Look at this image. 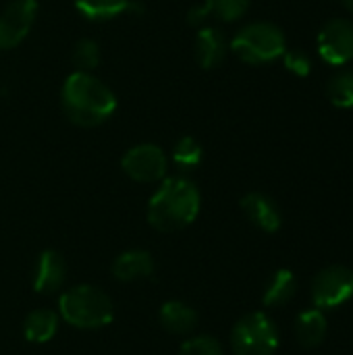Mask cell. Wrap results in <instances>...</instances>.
<instances>
[{
  "label": "cell",
  "mask_w": 353,
  "mask_h": 355,
  "mask_svg": "<svg viewBox=\"0 0 353 355\" xmlns=\"http://www.w3.org/2000/svg\"><path fill=\"white\" fill-rule=\"evenodd\" d=\"M235 355H273L279 347V331L273 318L264 312L246 314L231 333Z\"/></svg>",
  "instance_id": "cell-5"
},
{
  "label": "cell",
  "mask_w": 353,
  "mask_h": 355,
  "mask_svg": "<svg viewBox=\"0 0 353 355\" xmlns=\"http://www.w3.org/2000/svg\"><path fill=\"white\" fill-rule=\"evenodd\" d=\"M67 279V262L56 250H44L33 270V291L50 295L62 289Z\"/></svg>",
  "instance_id": "cell-10"
},
{
  "label": "cell",
  "mask_w": 353,
  "mask_h": 355,
  "mask_svg": "<svg viewBox=\"0 0 353 355\" xmlns=\"http://www.w3.org/2000/svg\"><path fill=\"white\" fill-rule=\"evenodd\" d=\"M160 324L171 335H189L198 327V312L185 302L171 300L160 308Z\"/></svg>",
  "instance_id": "cell-14"
},
{
  "label": "cell",
  "mask_w": 353,
  "mask_h": 355,
  "mask_svg": "<svg viewBox=\"0 0 353 355\" xmlns=\"http://www.w3.org/2000/svg\"><path fill=\"white\" fill-rule=\"evenodd\" d=\"M318 54L333 67H343L353 60V21L331 19L318 31Z\"/></svg>",
  "instance_id": "cell-8"
},
{
  "label": "cell",
  "mask_w": 353,
  "mask_h": 355,
  "mask_svg": "<svg viewBox=\"0 0 353 355\" xmlns=\"http://www.w3.org/2000/svg\"><path fill=\"white\" fill-rule=\"evenodd\" d=\"M73 64L77 67V71L83 73H92L94 69H98L102 54H100V46L98 42H94L92 37H83L75 44L73 48Z\"/></svg>",
  "instance_id": "cell-21"
},
{
  "label": "cell",
  "mask_w": 353,
  "mask_h": 355,
  "mask_svg": "<svg viewBox=\"0 0 353 355\" xmlns=\"http://www.w3.org/2000/svg\"><path fill=\"white\" fill-rule=\"evenodd\" d=\"M60 318L81 331L104 329L114 318L112 300L94 285H77L64 291L58 300Z\"/></svg>",
  "instance_id": "cell-3"
},
{
  "label": "cell",
  "mask_w": 353,
  "mask_h": 355,
  "mask_svg": "<svg viewBox=\"0 0 353 355\" xmlns=\"http://www.w3.org/2000/svg\"><path fill=\"white\" fill-rule=\"evenodd\" d=\"M341 4H343V6H345V8H347V10L353 15V0H341Z\"/></svg>",
  "instance_id": "cell-26"
},
{
  "label": "cell",
  "mask_w": 353,
  "mask_h": 355,
  "mask_svg": "<svg viewBox=\"0 0 353 355\" xmlns=\"http://www.w3.org/2000/svg\"><path fill=\"white\" fill-rule=\"evenodd\" d=\"M353 297V268L333 264L322 268L312 281V302L318 310H335Z\"/></svg>",
  "instance_id": "cell-6"
},
{
  "label": "cell",
  "mask_w": 353,
  "mask_h": 355,
  "mask_svg": "<svg viewBox=\"0 0 353 355\" xmlns=\"http://www.w3.org/2000/svg\"><path fill=\"white\" fill-rule=\"evenodd\" d=\"M202 208L198 185L187 177H164L148 202V223L160 233L189 227Z\"/></svg>",
  "instance_id": "cell-2"
},
{
  "label": "cell",
  "mask_w": 353,
  "mask_h": 355,
  "mask_svg": "<svg viewBox=\"0 0 353 355\" xmlns=\"http://www.w3.org/2000/svg\"><path fill=\"white\" fill-rule=\"evenodd\" d=\"M329 100L337 108H353V69H343L339 71L327 87Z\"/></svg>",
  "instance_id": "cell-20"
},
{
  "label": "cell",
  "mask_w": 353,
  "mask_h": 355,
  "mask_svg": "<svg viewBox=\"0 0 353 355\" xmlns=\"http://www.w3.org/2000/svg\"><path fill=\"white\" fill-rule=\"evenodd\" d=\"M208 19H210V12H208L206 4H196V6H191L189 12H187V21H189L193 27H198V29L204 27Z\"/></svg>",
  "instance_id": "cell-25"
},
{
  "label": "cell",
  "mask_w": 353,
  "mask_h": 355,
  "mask_svg": "<svg viewBox=\"0 0 353 355\" xmlns=\"http://www.w3.org/2000/svg\"><path fill=\"white\" fill-rule=\"evenodd\" d=\"M295 291H298L295 275L291 270H287V268H281L270 277V281H268V285L264 289V295H262V304L266 308L285 306V304H289L293 300Z\"/></svg>",
  "instance_id": "cell-18"
},
{
  "label": "cell",
  "mask_w": 353,
  "mask_h": 355,
  "mask_svg": "<svg viewBox=\"0 0 353 355\" xmlns=\"http://www.w3.org/2000/svg\"><path fill=\"white\" fill-rule=\"evenodd\" d=\"M154 275V258L146 250H127L112 262V277L121 283H135Z\"/></svg>",
  "instance_id": "cell-13"
},
{
  "label": "cell",
  "mask_w": 353,
  "mask_h": 355,
  "mask_svg": "<svg viewBox=\"0 0 353 355\" xmlns=\"http://www.w3.org/2000/svg\"><path fill=\"white\" fill-rule=\"evenodd\" d=\"M60 316L52 310H33L23 322V335L29 343H48L58 331Z\"/></svg>",
  "instance_id": "cell-17"
},
{
  "label": "cell",
  "mask_w": 353,
  "mask_h": 355,
  "mask_svg": "<svg viewBox=\"0 0 353 355\" xmlns=\"http://www.w3.org/2000/svg\"><path fill=\"white\" fill-rule=\"evenodd\" d=\"M114 92L94 73H71L60 89V106L67 119L77 127H98L117 110Z\"/></svg>",
  "instance_id": "cell-1"
},
{
  "label": "cell",
  "mask_w": 353,
  "mask_h": 355,
  "mask_svg": "<svg viewBox=\"0 0 353 355\" xmlns=\"http://www.w3.org/2000/svg\"><path fill=\"white\" fill-rule=\"evenodd\" d=\"M204 4L210 17H216L225 23H233L248 12L252 0H204Z\"/></svg>",
  "instance_id": "cell-22"
},
{
  "label": "cell",
  "mask_w": 353,
  "mask_h": 355,
  "mask_svg": "<svg viewBox=\"0 0 353 355\" xmlns=\"http://www.w3.org/2000/svg\"><path fill=\"white\" fill-rule=\"evenodd\" d=\"M229 50L248 64H266L283 56L287 40L281 27L268 21L243 25L229 44Z\"/></svg>",
  "instance_id": "cell-4"
},
{
  "label": "cell",
  "mask_w": 353,
  "mask_h": 355,
  "mask_svg": "<svg viewBox=\"0 0 353 355\" xmlns=\"http://www.w3.org/2000/svg\"><path fill=\"white\" fill-rule=\"evenodd\" d=\"M173 164L181 171V173H189V171H196L202 160H204V150H202V144L191 137V135H183L177 139V144L173 146Z\"/></svg>",
  "instance_id": "cell-19"
},
{
  "label": "cell",
  "mask_w": 353,
  "mask_h": 355,
  "mask_svg": "<svg viewBox=\"0 0 353 355\" xmlns=\"http://www.w3.org/2000/svg\"><path fill=\"white\" fill-rule=\"evenodd\" d=\"M37 17V0H12L0 12V50L17 48L31 31Z\"/></svg>",
  "instance_id": "cell-9"
},
{
  "label": "cell",
  "mask_w": 353,
  "mask_h": 355,
  "mask_svg": "<svg viewBox=\"0 0 353 355\" xmlns=\"http://www.w3.org/2000/svg\"><path fill=\"white\" fill-rule=\"evenodd\" d=\"M241 210L248 216V220L264 233H277L281 229V223H283L281 210L264 193H258V191L246 193L241 198Z\"/></svg>",
  "instance_id": "cell-12"
},
{
  "label": "cell",
  "mask_w": 353,
  "mask_h": 355,
  "mask_svg": "<svg viewBox=\"0 0 353 355\" xmlns=\"http://www.w3.org/2000/svg\"><path fill=\"white\" fill-rule=\"evenodd\" d=\"M327 331H329V327H327L325 312L318 310V308L302 312L298 316L295 324H293L295 339L304 349H314V347L322 345V341L327 337Z\"/></svg>",
  "instance_id": "cell-15"
},
{
  "label": "cell",
  "mask_w": 353,
  "mask_h": 355,
  "mask_svg": "<svg viewBox=\"0 0 353 355\" xmlns=\"http://www.w3.org/2000/svg\"><path fill=\"white\" fill-rule=\"evenodd\" d=\"M121 168L135 183H158L166 177L169 158L156 144H137L123 154Z\"/></svg>",
  "instance_id": "cell-7"
},
{
  "label": "cell",
  "mask_w": 353,
  "mask_h": 355,
  "mask_svg": "<svg viewBox=\"0 0 353 355\" xmlns=\"http://www.w3.org/2000/svg\"><path fill=\"white\" fill-rule=\"evenodd\" d=\"M227 50H229L227 37L218 27L204 25L198 29L196 42H193V54H196V62L202 69L210 71V69H216L218 64H223Z\"/></svg>",
  "instance_id": "cell-11"
},
{
  "label": "cell",
  "mask_w": 353,
  "mask_h": 355,
  "mask_svg": "<svg viewBox=\"0 0 353 355\" xmlns=\"http://www.w3.org/2000/svg\"><path fill=\"white\" fill-rule=\"evenodd\" d=\"M75 8L87 21H112L119 15L135 12L137 4L133 0H73Z\"/></svg>",
  "instance_id": "cell-16"
},
{
  "label": "cell",
  "mask_w": 353,
  "mask_h": 355,
  "mask_svg": "<svg viewBox=\"0 0 353 355\" xmlns=\"http://www.w3.org/2000/svg\"><path fill=\"white\" fill-rule=\"evenodd\" d=\"M283 62H285V69L298 77H308L310 71H312V58L300 50V48H293V50H285L283 52Z\"/></svg>",
  "instance_id": "cell-24"
},
{
  "label": "cell",
  "mask_w": 353,
  "mask_h": 355,
  "mask_svg": "<svg viewBox=\"0 0 353 355\" xmlns=\"http://www.w3.org/2000/svg\"><path fill=\"white\" fill-rule=\"evenodd\" d=\"M179 355H225V352H223V345L214 337L200 335V337L187 339L179 347Z\"/></svg>",
  "instance_id": "cell-23"
}]
</instances>
